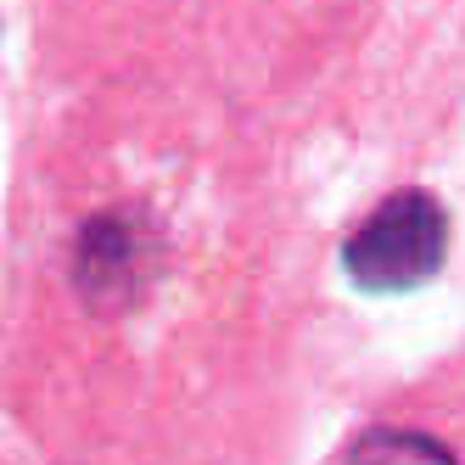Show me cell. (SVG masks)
Masks as SVG:
<instances>
[{
  "label": "cell",
  "instance_id": "cell-2",
  "mask_svg": "<svg viewBox=\"0 0 465 465\" xmlns=\"http://www.w3.org/2000/svg\"><path fill=\"white\" fill-rule=\"evenodd\" d=\"M157 275V236L141 213L113 208L95 213L79 242H74V281L84 292V303L95 309H124L146 292V281Z\"/></svg>",
  "mask_w": 465,
  "mask_h": 465
},
{
  "label": "cell",
  "instance_id": "cell-3",
  "mask_svg": "<svg viewBox=\"0 0 465 465\" xmlns=\"http://www.w3.org/2000/svg\"><path fill=\"white\" fill-rule=\"evenodd\" d=\"M348 465H460L454 449L415 426H376L353 443Z\"/></svg>",
  "mask_w": 465,
  "mask_h": 465
},
{
  "label": "cell",
  "instance_id": "cell-1",
  "mask_svg": "<svg viewBox=\"0 0 465 465\" xmlns=\"http://www.w3.org/2000/svg\"><path fill=\"white\" fill-rule=\"evenodd\" d=\"M449 213L431 191H392L353 224L342 242V270L364 292H410L443 270Z\"/></svg>",
  "mask_w": 465,
  "mask_h": 465
}]
</instances>
